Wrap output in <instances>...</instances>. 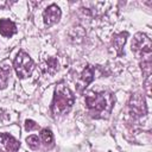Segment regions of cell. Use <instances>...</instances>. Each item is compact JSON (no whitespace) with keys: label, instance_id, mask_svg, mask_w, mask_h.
<instances>
[{"label":"cell","instance_id":"12","mask_svg":"<svg viewBox=\"0 0 152 152\" xmlns=\"http://www.w3.org/2000/svg\"><path fill=\"white\" fill-rule=\"evenodd\" d=\"M42 69L44 70V72H48L50 75H53L58 70V62H57V59H55V58H48L42 64Z\"/></svg>","mask_w":152,"mask_h":152},{"label":"cell","instance_id":"11","mask_svg":"<svg viewBox=\"0 0 152 152\" xmlns=\"http://www.w3.org/2000/svg\"><path fill=\"white\" fill-rule=\"evenodd\" d=\"M128 37V32H121L119 34H115L113 37V46L115 49V51L118 52L119 56L122 55V48L126 43V39Z\"/></svg>","mask_w":152,"mask_h":152},{"label":"cell","instance_id":"13","mask_svg":"<svg viewBox=\"0 0 152 152\" xmlns=\"http://www.w3.org/2000/svg\"><path fill=\"white\" fill-rule=\"evenodd\" d=\"M40 138L43 140V142L46 145V146H51L52 145V141H53V135L51 133V131L49 128H44L40 131Z\"/></svg>","mask_w":152,"mask_h":152},{"label":"cell","instance_id":"5","mask_svg":"<svg viewBox=\"0 0 152 152\" xmlns=\"http://www.w3.org/2000/svg\"><path fill=\"white\" fill-rule=\"evenodd\" d=\"M128 107H129L131 114H132L134 118L144 116V115H146V113H147L146 101H145L144 96H142L141 94H139V93H135V94H133V95L131 96Z\"/></svg>","mask_w":152,"mask_h":152},{"label":"cell","instance_id":"2","mask_svg":"<svg viewBox=\"0 0 152 152\" xmlns=\"http://www.w3.org/2000/svg\"><path fill=\"white\" fill-rule=\"evenodd\" d=\"M74 102H75V96L71 93V90L63 83L57 84L55 88L53 100L51 104L52 113L55 115L66 114L71 109Z\"/></svg>","mask_w":152,"mask_h":152},{"label":"cell","instance_id":"9","mask_svg":"<svg viewBox=\"0 0 152 152\" xmlns=\"http://www.w3.org/2000/svg\"><path fill=\"white\" fill-rule=\"evenodd\" d=\"M15 33H17V26L12 20L0 19V34L1 36L10 38Z\"/></svg>","mask_w":152,"mask_h":152},{"label":"cell","instance_id":"1","mask_svg":"<svg viewBox=\"0 0 152 152\" xmlns=\"http://www.w3.org/2000/svg\"><path fill=\"white\" fill-rule=\"evenodd\" d=\"M114 96L109 91L89 93L86 96V106L95 119H107L114 106Z\"/></svg>","mask_w":152,"mask_h":152},{"label":"cell","instance_id":"18","mask_svg":"<svg viewBox=\"0 0 152 152\" xmlns=\"http://www.w3.org/2000/svg\"><path fill=\"white\" fill-rule=\"evenodd\" d=\"M11 5H12V2H8V1H0V10L6 8V7L11 6Z\"/></svg>","mask_w":152,"mask_h":152},{"label":"cell","instance_id":"15","mask_svg":"<svg viewBox=\"0 0 152 152\" xmlns=\"http://www.w3.org/2000/svg\"><path fill=\"white\" fill-rule=\"evenodd\" d=\"M140 66H141V70H142V72L145 74L146 77L151 75V59H150V58H147V59H142Z\"/></svg>","mask_w":152,"mask_h":152},{"label":"cell","instance_id":"16","mask_svg":"<svg viewBox=\"0 0 152 152\" xmlns=\"http://www.w3.org/2000/svg\"><path fill=\"white\" fill-rule=\"evenodd\" d=\"M37 128H39V126L33 120H26L25 121V129L26 131H33V129H37Z\"/></svg>","mask_w":152,"mask_h":152},{"label":"cell","instance_id":"10","mask_svg":"<svg viewBox=\"0 0 152 152\" xmlns=\"http://www.w3.org/2000/svg\"><path fill=\"white\" fill-rule=\"evenodd\" d=\"M10 74H11V65L8 61H4L0 64V89H5L7 87Z\"/></svg>","mask_w":152,"mask_h":152},{"label":"cell","instance_id":"4","mask_svg":"<svg viewBox=\"0 0 152 152\" xmlns=\"http://www.w3.org/2000/svg\"><path fill=\"white\" fill-rule=\"evenodd\" d=\"M132 51L138 58H142V59L150 58L152 51V44L148 36L141 32L137 33L132 42Z\"/></svg>","mask_w":152,"mask_h":152},{"label":"cell","instance_id":"17","mask_svg":"<svg viewBox=\"0 0 152 152\" xmlns=\"http://www.w3.org/2000/svg\"><path fill=\"white\" fill-rule=\"evenodd\" d=\"M144 86H145V89H146V94H147V96H151V75L146 77Z\"/></svg>","mask_w":152,"mask_h":152},{"label":"cell","instance_id":"3","mask_svg":"<svg viewBox=\"0 0 152 152\" xmlns=\"http://www.w3.org/2000/svg\"><path fill=\"white\" fill-rule=\"evenodd\" d=\"M13 68L19 78H26L32 74L34 69V62L25 51H19L13 62Z\"/></svg>","mask_w":152,"mask_h":152},{"label":"cell","instance_id":"7","mask_svg":"<svg viewBox=\"0 0 152 152\" xmlns=\"http://www.w3.org/2000/svg\"><path fill=\"white\" fill-rule=\"evenodd\" d=\"M19 142L7 133L0 134V152H18Z\"/></svg>","mask_w":152,"mask_h":152},{"label":"cell","instance_id":"8","mask_svg":"<svg viewBox=\"0 0 152 152\" xmlns=\"http://www.w3.org/2000/svg\"><path fill=\"white\" fill-rule=\"evenodd\" d=\"M95 77V71H94V66L91 65H87L84 68V70L82 71L81 76H80V81L77 83V87H78V91H82V89H84L89 83L93 82Z\"/></svg>","mask_w":152,"mask_h":152},{"label":"cell","instance_id":"14","mask_svg":"<svg viewBox=\"0 0 152 152\" xmlns=\"http://www.w3.org/2000/svg\"><path fill=\"white\" fill-rule=\"evenodd\" d=\"M26 142H27L28 147L32 148V150H37L39 147V138L37 135H30V137H27Z\"/></svg>","mask_w":152,"mask_h":152},{"label":"cell","instance_id":"6","mask_svg":"<svg viewBox=\"0 0 152 152\" xmlns=\"http://www.w3.org/2000/svg\"><path fill=\"white\" fill-rule=\"evenodd\" d=\"M61 10L56 4H51L48 6L43 12V20L46 26H52L53 24L58 23L61 19Z\"/></svg>","mask_w":152,"mask_h":152}]
</instances>
